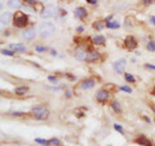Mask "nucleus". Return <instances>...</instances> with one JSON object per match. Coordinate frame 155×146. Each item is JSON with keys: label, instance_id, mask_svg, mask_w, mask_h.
Returning <instances> with one entry per match:
<instances>
[{"label": "nucleus", "instance_id": "nucleus-44", "mask_svg": "<svg viewBox=\"0 0 155 146\" xmlns=\"http://www.w3.org/2000/svg\"><path fill=\"white\" fill-rule=\"evenodd\" d=\"M39 1H43V0H39Z\"/></svg>", "mask_w": 155, "mask_h": 146}, {"label": "nucleus", "instance_id": "nucleus-45", "mask_svg": "<svg viewBox=\"0 0 155 146\" xmlns=\"http://www.w3.org/2000/svg\"><path fill=\"white\" fill-rule=\"evenodd\" d=\"M107 146H111V145H107Z\"/></svg>", "mask_w": 155, "mask_h": 146}, {"label": "nucleus", "instance_id": "nucleus-16", "mask_svg": "<svg viewBox=\"0 0 155 146\" xmlns=\"http://www.w3.org/2000/svg\"><path fill=\"white\" fill-rule=\"evenodd\" d=\"M11 48H12V51L19 52V53H25L26 52V47L23 44H11Z\"/></svg>", "mask_w": 155, "mask_h": 146}, {"label": "nucleus", "instance_id": "nucleus-14", "mask_svg": "<svg viewBox=\"0 0 155 146\" xmlns=\"http://www.w3.org/2000/svg\"><path fill=\"white\" fill-rule=\"evenodd\" d=\"M95 79H87V80H84V82L82 83V88L83 89H90V88H93L95 87Z\"/></svg>", "mask_w": 155, "mask_h": 146}, {"label": "nucleus", "instance_id": "nucleus-30", "mask_svg": "<svg viewBox=\"0 0 155 146\" xmlns=\"http://www.w3.org/2000/svg\"><path fill=\"white\" fill-rule=\"evenodd\" d=\"M48 80H49V82H52V83H54V84L58 83V79H57L56 76H48Z\"/></svg>", "mask_w": 155, "mask_h": 146}, {"label": "nucleus", "instance_id": "nucleus-35", "mask_svg": "<svg viewBox=\"0 0 155 146\" xmlns=\"http://www.w3.org/2000/svg\"><path fill=\"white\" fill-rule=\"evenodd\" d=\"M87 3H88V4H96L97 3V0H85Z\"/></svg>", "mask_w": 155, "mask_h": 146}, {"label": "nucleus", "instance_id": "nucleus-15", "mask_svg": "<svg viewBox=\"0 0 155 146\" xmlns=\"http://www.w3.org/2000/svg\"><path fill=\"white\" fill-rule=\"evenodd\" d=\"M8 6L12 9H19L22 6V3H21V0H9Z\"/></svg>", "mask_w": 155, "mask_h": 146}, {"label": "nucleus", "instance_id": "nucleus-4", "mask_svg": "<svg viewBox=\"0 0 155 146\" xmlns=\"http://www.w3.org/2000/svg\"><path fill=\"white\" fill-rule=\"evenodd\" d=\"M57 9H56V6L54 5H52V4H49V5H47L45 8H43V11H41V17L43 18H50V17H54V16L57 14Z\"/></svg>", "mask_w": 155, "mask_h": 146}, {"label": "nucleus", "instance_id": "nucleus-37", "mask_svg": "<svg viewBox=\"0 0 155 146\" xmlns=\"http://www.w3.org/2000/svg\"><path fill=\"white\" fill-rule=\"evenodd\" d=\"M151 3H153V0H144V4H145V5L151 4Z\"/></svg>", "mask_w": 155, "mask_h": 146}, {"label": "nucleus", "instance_id": "nucleus-2", "mask_svg": "<svg viewBox=\"0 0 155 146\" xmlns=\"http://www.w3.org/2000/svg\"><path fill=\"white\" fill-rule=\"evenodd\" d=\"M32 114L36 120H47L49 118V111L44 105H38L32 108Z\"/></svg>", "mask_w": 155, "mask_h": 146}, {"label": "nucleus", "instance_id": "nucleus-33", "mask_svg": "<svg viewBox=\"0 0 155 146\" xmlns=\"http://www.w3.org/2000/svg\"><path fill=\"white\" fill-rule=\"evenodd\" d=\"M142 118H144V120H145V122H146V123H149V124H150V123H151V119H150V118H149V116H146V115H144V116H142Z\"/></svg>", "mask_w": 155, "mask_h": 146}, {"label": "nucleus", "instance_id": "nucleus-23", "mask_svg": "<svg viewBox=\"0 0 155 146\" xmlns=\"http://www.w3.org/2000/svg\"><path fill=\"white\" fill-rule=\"evenodd\" d=\"M146 48H147V51H150V52H155V41L154 40L149 41L146 44Z\"/></svg>", "mask_w": 155, "mask_h": 146}, {"label": "nucleus", "instance_id": "nucleus-1", "mask_svg": "<svg viewBox=\"0 0 155 146\" xmlns=\"http://www.w3.org/2000/svg\"><path fill=\"white\" fill-rule=\"evenodd\" d=\"M56 27L52 22H43V24L39 25V35L41 38H49L54 34Z\"/></svg>", "mask_w": 155, "mask_h": 146}, {"label": "nucleus", "instance_id": "nucleus-43", "mask_svg": "<svg viewBox=\"0 0 155 146\" xmlns=\"http://www.w3.org/2000/svg\"><path fill=\"white\" fill-rule=\"evenodd\" d=\"M151 109H153V110H154V113H155V106H154V105L151 106Z\"/></svg>", "mask_w": 155, "mask_h": 146}, {"label": "nucleus", "instance_id": "nucleus-27", "mask_svg": "<svg viewBox=\"0 0 155 146\" xmlns=\"http://www.w3.org/2000/svg\"><path fill=\"white\" fill-rule=\"evenodd\" d=\"M35 51L40 52V53H44V52H47V48L43 47V45H36V47H35Z\"/></svg>", "mask_w": 155, "mask_h": 146}, {"label": "nucleus", "instance_id": "nucleus-41", "mask_svg": "<svg viewBox=\"0 0 155 146\" xmlns=\"http://www.w3.org/2000/svg\"><path fill=\"white\" fill-rule=\"evenodd\" d=\"M66 97H71V92H70V90H66Z\"/></svg>", "mask_w": 155, "mask_h": 146}, {"label": "nucleus", "instance_id": "nucleus-10", "mask_svg": "<svg viewBox=\"0 0 155 146\" xmlns=\"http://www.w3.org/2000/svg\"><path fill=\"white\" fill-rule=\"evenodd\" d=\"M98 60H100V53L97 51H89L88 54H87V58H85V61L89 63L96 62V61H98Z\"/></svg>", "mask_w": 155, "mask_h": 146}, {"label": "nucleus", "instance_id": "nucleus-26", "mask_svg": "<svg viewBox=\"0 0 155 146\" xmlns=\"http://www.w3.org/2000/svg\"><path fill=\"white\" fill-rule=\"evenodd\" d=\"M114 129L115 131H118L120 135H124V129H123V127L120 124H114Z\"/></svg>", "mask_w": 155, "mask_h": 146}, {"label": "nucleus", "instance_id": "nucleus-42", "mask_svg": "<svg viewBox=\"0 0 155 146\" xmlns=\"http://www.w3.org/2000/svg\"><path fill=\"white\" fill-rule=\"evenodd\" d=\"M153 95L155 96V85H154V88H153Z\"/></svg>", "mask_w": 155, "mask_h": 146}, {"label": "nucleus", "instance_id": "nucleus-24", "mask_svg": "<svg viewBox=\"0 0 155 146\" xmlns=\"http://www.w3.org/2000/svg\"><path fill=\"white\" fill-rule=\"evenodd\" d=\"M1 53L4 56H9V57H13L14 56V52L13 51H9V49H1Z\"/></svg>", "mask_w": 155, "mask_h": 146}, {"label": "nucleus", "instance_id": "nucleus-9", "mask_svg": "<svg viewBox=\"0 0 155 146\" xmlns=\"http://www.w3.org/2000/svg\"><path fill=\"white\" fill-rule=\"evenodd\" d=\"M124 44H125V47L128 48V49H131V51H133L137 48V45H138V41L136 40V39L133 36H127L125 38V41H124Z\"/></svg>", "mask_w": 155, "mask_h": 146}, {"label": "nucleus", "instance_id": "nucleus-7", "mask_svg": "<svg viewBox=\"0 0 155 146\" xmlns=\"http://www.w3.org/2000/svg\"><path fill=\"white\" fill-rule=\"evenodd\" d=\"M87 54H88V52L84 47H78L76 51H75V58L79 61H85L87 58Z\"/></svg>", "mask_w": 155, "mask_h": 146}, {"label": "nucleus", "instance_id": "nucleus-5", "mask_svg": "<svg viewBox=\"0 0 155 146\" xmlns=\"http://www.w3.org/2000/svg\"><path fill=\"white\" fill-rule=\"evenodd\" d=\"M125 66H127V61H125L124 58L115 61V62L112 63V69H114V71H115V73H118V74H123V73H124Z\"/></svg>", "mask_w": 155, "mask_h": 146}, {"label": "nucleus", "instance_id": "nucleus-21", "mask_svg": "<svg viewBox=\"0 0 155 146\" xmlns=\"http://www.w3.org/2000/svg\"><path fill=\"white\" fill-rule=\"evenodd\" d=\"M110 105H111V108H112V110H114L115 113H120V105H119L118 101H112Z\"/></svg>", "mask_w": 155, "mask_h": 146}, {"label": "nucleus", "instance_id": "nucleus-40", "mask_svg": "<svg viewBox=\"0 0 155 146\" xmlns=\"http://www.w3.org/2000/svg\"><path fill=\"white\" fill-rule=\"evenodd\" d=\"M50 53H52V54H53V56H57V52H56V51H54V49H52V51H50Z\"/></svg>", "mask_w": 155, "mask_h": 146}, {"label": "nucleus", "instance_id": "nucleus-6", "mask_svg": "<svg viewBox=\"0 0 155 146\" xmlns=\"http://www.w3.org/2000/svg\"><path fill=\"white\" fill-rule=\"evenodd\" d=\"M109 97H110V93L107 92L106 89H100L98 92H97V95H96V100L98 102H106L109 100Z\"/></svg>", "mask_w": 155, "mask_h": 146}, {"label": "nucleus", "instance_id": "nucleus-12", "mask_svg": "<svg viewBox=\"0 0 155 146\" xmlns=\"http://www.w3.org/2000/svg\"><path fill=\"white\" fill-rule=\"evenodd\" d=\"M13 17H14V16L9 12L1 13V25H8L11 21H13Z\"/></svg>", "mask_w": 155, "mask_h": 146}, {"label": "nucleus", "instance_id": "nucleus-20", "mask_svg": "<svg viewBox=\"0 0 155 146\" xmlns=\"http://www.w3.org/2000/svg\"><path fill=\"white\" fill-rule=\"evenodd\" d=\"M35 142H36V144L43 145V146H52L50 140H44V138H35Z\"/></svg>", "mask_w": 155, "mask_h": 146}, {"label": "nucleus", "instance_id": "nucleus-29", "mask_svg": "<svg viewBox=\"0 0 155 146\" xmlns=\"http://www.w3.org/2000/svg\"><path fill=\"white\" fill-rule=\"evenodd\" d=\"M50 142L53 146H60L61 145V141L58 140V138H50Z\"/></svg>", "mask_w": 155, "mask_h": 146}, {"label": "nucleus", "instance_id": "nucleus-22", "mask_svg": "<svg viewBox=\"0 0 155 146\" xmlns=\"http://www.w3.org/2000/svg\"><path fill=\"white\" fill-rule=\"evenodd\" d=\"M124 78H125V80H127L128 83H134L136 82V78L132 75V74H129V73H125L124 74Z\"/></svg>", "mask_w": 155, "mask_h": 146}, {"label": "nucleus", "instance_id": "nucleus-31", "mask_svg": "<svg viewBox=\"0 0 155 146\" xmlns=\"http://www.w3.org/2000/svg\"><path fill=\"white\" fill-rule=\"evenodd\" d=\"M25 114H26V113H23V111H13L12 113V115H14V116H22Z\"/></svg>", "mask_w": 155, "mask_h": 146}, {"label": "nucleus", "instance_id": "nucleus-38", "mask_svg": "<svg viewBox=\"0 0 155 146\" xmlns=\"http://www.w3.org/2000/svg\"><path fill=\"white\" fill-rule=\"evenodd\" d=\"M150 22L153 25H155V17H154V16H151V17H150Z\"/></svg>", "mask_w": 155, "mask_h": 146}, {"label": "nucleus", "instance_id": "nucleus-18", "mask_svg": "<svg viewBox=\"0 0 155 146\" xmlns=\"http://www.w3.org/2000/svg\"><path fill=\"white\" fill-rule=\"evenodd\" d=\"M26 92H27V87H17V88H14V93L18 96H23L26 95Z\"/></svg>", "mask_w": 155, "mask_h": 146}, {"label": "nucleus", "instance_id": "nucleus-28", "mask_svg": "<svg viewBox=\"0 0 155 146\" xmlns=\"http://www.w3.org/2000/svg\"><path fill=\"white\" fill-rule=\"evenodd\" d=\"M119 89H120V90H124V92H127V93H132V88H131V87H127V85L119 87Z\"/></svg>", "mask_w": 155, "mask_h": 146}, {"label": "nucleus", "instance_id": "nucleus-39", "mask_svg": "<svg viewBox=\"0 0 155 146\" xmlns=\"http://www.w3.org/2000/svg\"><path fill=\"white\" fill-rule=\"evenodd\" d=\"M26 4H34V0H25Z\"/></svg>", "mask_w": 155, "mask_h": 146}, {"label": "nucleus", "instance_id": "nucleus-36", "mask_svg": "<svg viewBox=\"0 0 155 146\" xmlns=\"http://www.w3.org/2000/svg\"><path fill=\"white\" fill-rule=\"evenodd\" d=\"M76 31H78V32H83V31H84V27H83V26H79V27L76 28Z\"/></svg>", "mask_w": 155, "mask_h": 146}, {"label": "nucleus", "instance_id": "nucleus-8", "mask_svg": "<svg viewBox=\"0 0 155 146\" xmlns=\"http://www.w3.org/2000/svg\"><path fill=\"white\" fill-rule=\"evenodd\" d=\"M134 142L137 145H141V146H155L154 142L151 141V140H149L146 136H140V137L136 138Z\"/></svg>", "mask_w": 155, "mask_h": 146}, {"label": "nucleus", "instance_id": "nucleus-34", "mask_svg": "<svg viewBox=\"0 0 155 146\" xmlns=\"http://www.w3.org/2000/svg\"><path fill=\"white\" fill-rule=\"evenodd\" d=\"M75 115H76V116H79V118H82V116H84V114H83L82 111H79V110H76V111H75Z\"/></svg>", "mask_w": 155, "mask_h": 146}, {"label": "nucleus", "instance_id": "nucleus-11", "mask_svg": "<svg viewBox=\"0 0 155 146\" xmlns=\"http://www.w3.org/2000/svg\"><path fill=\"white\" fill-rule=\"evenodd\" d=\"M35 35H36V32H35L34 28H28V30H25L23 32H22V38L26 39V40H34Z\"/></svg>", "mask_w": 155, "mask_h": 146}, {"label": "nucleus", "instance_id": "nucleus-32", "mask_svg": "<svg viewBox=\"0 0 155 146\" xmlns=\"http://www.w3.org/2000/svg\"><path fill=\"white\" fill-rule=\"evenodd\" d=\"M145 67L150 70H155V65H151V63H145Z\"/></svg>", "mask_w": 155, "mask_h": 146}, {"label": "nucleus", "instance_id": "nucleus-17", "mask_svg": "<svg viewBox=\"0 0 155 146\" xmlns=\"http://www.w3.org/2000/svg\"><path fill=\"white\" fill-rule=\"evenodd\" d=\"M93 44L96 45H103L105 44V38L102 35H97V36L93 38Z\"/></svg>", "mask_w": 155, "mask_h": 146}, {"label": "nucleus", "instance_id": "nucleus-25", "mask_svg": "<svg viewBox=\"0 0 155 146\" xmlns=\"http://www.w3.org/2000/svg\"><path fill=\"white\" fill-rule=\"evenodd\" d=\"M105 25H106V24H103V22H96V24L93 25V27H95L96 30H102Z\"/></svg>", "mask_w": 155, "mask_h": 146}, {"label": "nucleus", "instance_id": "nucleus-13", "mask_svg": "<svg viewBox=\"0 0 155 146\" xmlns=\"http://www.w3.org/2000/svg\"><path fill=\"white\" fill-rule=\"evenodd\" d=\"M87 14H88V12H87V9L83 8V6H78V8L75 9V16L78 18L83 19V18L87 17Z\"/></svg>", "mask_w": 155, "mask_h": 146}, {"label": "nucleus", "instance_id": "nucleus-3", "mask_svg": "<svg viewBox=\"0 0 155 146\" xmlns=\"http://www.w3.org/2000/svg\"><path fill=\"white\" fill-rule=\"evenodd\" d=\"M27 24H28L27 14H25V13H22V12H17L14 14V17H13V25H14V27L23 28L27 26Z\"/></svg>", "mask_w": 155, "mask_h": 146}, {"label": "nucleus", "instance_id": "nucleus-19", "mask_svg": "<svg viewBox=\"0 0 155 146\" xmlns=\"http://www.w3.org/2000/svg\"><path fill=\"white\" fill-rule=\"evenodd\" d=\"M119 26L120 24L118 21H106V27L109 28H119Z\"/></svg>", "mask_w": 155, "mask_h": 146}]
</instances>
